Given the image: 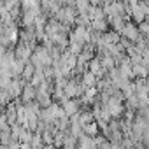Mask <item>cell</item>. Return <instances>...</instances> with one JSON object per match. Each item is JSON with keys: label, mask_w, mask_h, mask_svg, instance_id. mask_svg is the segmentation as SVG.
<instances>
[{"label": "cell", "mask_w": 149, "mask_h": 149, "mask_svg": "<svg viewBox=\"0 0 149 149\" xmlns=\"http://www.w3.org/2000/svg\"><path fill=\"white\" fill-rule=\"evenodd\" d=\"M51 61V56H49V51H46L44 47H39L35 53H33V63L37 65V67H44V65H47Z\"/></svg>", "instance_id": "6da1fadb"}, {"label": "cell", "mask_w": 149, "mask_h": 149, "mask_svg": "<svg viewBox=\"0 0 149 149\" xmlns=\"http://www.w3.org/2000/svg\"><path fill=\"white\" fill-rule=\"evenodd\" d=\"M65 93H67V97L74 98V97H77V95H81V93H83V88H81L76 81H70V83H67V84H65Z\"/></svg>", "instance_id": "7a4b0ae2"}, {"label": "cell", "mask_w": 149, "mask_h": 149, "mask_svg": "<svg viewBox=\"0 0 149 149\" xmlns=\"http://www.w3.org/2000/svg\"><path fill=\"white\" fill-rule=\"evenodd\" d=\"M63 112L67 116H74V114H77L79 112V104L76 100H63Z\"/></svg>", "instance_id": "3957f363"}, {"label": "cell", "mask_w": 149, "mask_h": 149, "mask_svg": "<svg viewBox=\"0 0 149 149\" xmlns=\"http://www.w3.org/2000/svg\"><path fill=\"white\" fill-rule=\"evenodd\" d=\"M121 33H123L125 37H128L130 40H139V30H137L132 23H126V25L123 26Z\"/></svg>", "instance_id": "277c9868"}, {"label": "cell", "mask_w": 149, "mask_h": 149, "mask_svg": "<svg viewBox=\"0 0 149 149\" xmlns=\"http://www.w3.org/2000/svg\"><path fill=\"white\" fill-rule=\"evenodd\" d=\"M83 86H84V88H86V86H90V88L95 86V76H93L91 72L84 74V77H83Z\"/></svg>", "instance_id": "5b68a950"}, {"label": "cell", "mask_w": 149, "mask_h": 149, "mask_svg": "<svg viewBox=\"0 0 149 149\" xmlns=\"http://www.w3.org/2000/svg\"><path fill=\"white\" fill-rule=\"evenodd\" d=\"M9 93L11 95H19L21 93V84L18 83V81H14V83H9Z\"/></svg>", "instance_id": "8992f818"}, {"label": "cell", "mask_w": 149, "mask_h": 149, "mask_svg": "<svg viewBox=\"0 0 149 149\" xmlns=\"http://www.w3.org/2000/svg\"><path fill=\"white\" fill-rule=\"evenodd\" d=\"M33 95H35V90H33L32 86H26V88L23 90V98H25V102H28L30 98H33Z\"/></svg>", "instance_id": "52a82bcc"}, {"label": "cell", "mask_w": 149, "mask_h": 149, "mask_svg": "<svg viewBox=\"0 0 149 149\" xmlns=\"http://www.w3.org/2000/svg\"><path fill=\"white\" fill-rule=\"evenodd\" d=\"M44 149H56V147H54V144H49V146H46Z\"/></svg>", "instance_id": "ba28073f"}]
</instances>
